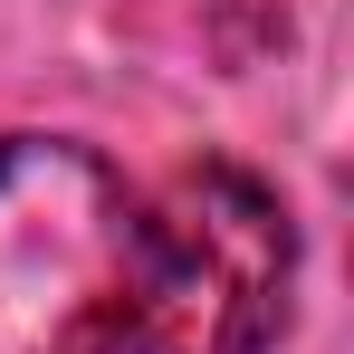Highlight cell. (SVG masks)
<instances>
[{"label":"cell","mask_w":354,"mask_h":354,"mask_svg":"<svg viewBox=\"0 0 354 354\" xmlns=\"http://www.w3.org/2000/svg\"><path fill=\"white\" fill-rule=\"evenodd\" d=\"M297 230L278 192L239 163H182L153 201H134V354H259L288 316Z\"/></svg>","instance_id":"6da1fadb"},{"label":"cell","mask_w":354,"mask_h":354,"mask_svg":"<svg viewBox=\"0 0 354 354\" xmlns=\"http://www.w3.org/2000/svg\"><path fill=\"white\" fill-rule=\"evenodd\" d=\"M134 192L67 134H0V354H115Z\"/></svg>","instance_id":"7a4b0ae2"}]
</instances>
